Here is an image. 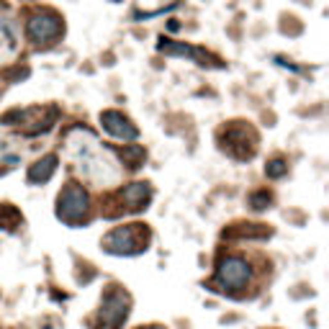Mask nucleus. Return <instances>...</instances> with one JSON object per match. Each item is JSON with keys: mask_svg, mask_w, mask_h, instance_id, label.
I'll list each match as a JSON object with an SVG mask.
<instances>
[{"mask_svg": "<svg viewBox=\"0 0 329 329\" xmlns=\"http://www.w3.org/2000/svg\"><path fill=\"white\" fill-rule=\"evenodd\" d=\"M67 147L70 152L75 154L77 164H80V170L82 175H85L88 180H93L95 185H111L118 180V168H116V162H111V157L101 149L98 139L85 131V129H75L70 137H67Z\"/></svg>", "mask_w": 329, "mask_h": 329, "instance_id": "f257e3e1", "label": "nucleus"}, {"mask_svg": "<svg viewBox=\"0 0 329 329\" xmlns=\"http://www.w3.org/2000/svg\"><path fill=\"white\" fill-rule=\"evenodd\" d=\"M59 219L67 224L80 221L82 216L88 214V193L82 190L80 185H67L59 195V209H57Z\"/></svg>", "mask_w": 329, "mask_h": 329, "instance_id": "f03ea898", "label": "nucleus"}, {"mask_svg": "<svg viewBox=\"0 0 329 329\" xmlns=\"http://www.w3.org/2000/svg\"><path fill=\"white\" fill-rule=\"evenodd\" d=\"M137 234H139V224H134V226H118V229H113L106 237L103 247H106L108 252H113V255H134V252H142V242L137 239Z\"/></svg>", "mask_w": 329, "mask_h": 329, "instance_id": "7ed1b4c3", "label": "nucleus"}, {"mask_svg": "<svg viewBox=\"0 0 329 329\" xmlns=\"http://www.w3.org/2000/svg\"><path fill=\"white\" fill-rule=\"evenodd\" d=\"M247 280H250V268H247V262L242 257H226L219 268V283L224 288H229V291H239V288L247 285Z\"/></svg>", "mask_w": 329, "mask_h": 329, "instance_id": "20e7f679", "label": "nucleus"}, {"mask_svg": "<svg viewBox=\"0 0 329 329\" xmlns=\"http://www.w3.org/2000/svg\"><path fill=\"white\" fill-rule=\"evenodd\" d=\"M101 123H103V129L111 137H116V139H137L139 137L137 126H131V121L123 116V113H118V111L101 113Z\"/></svg>", "mask_w": 329, "mask_h": 329, "instance_id": "39448f33", "label": "nucleus"}, {"mask_svg": "<svg viewBox=\"0 0 329 329\" xmlns=\"http://www.w3.org/2000/svg\"><path fill=\"white\" fill-rule=\"evenodd\" d=\"M62 34V23L57 16H34L28 21V39L31 41H49Z\"/></svg>", "mask_w": 329, "mask_h": 329, "instance_id": "423d86ee", "label": "nucleus"}, {"mask_svg": "<svg viewBox=\"0 0 329 329\" xmlns=\"http://www.w3.org/2000/svg\"><path fill=\"white\" fill-rule=\"evenodd\" d=\"M129 314V299L121 291H113L103 299V321H108L111 326H118Z\"/></svg>", "mask_w": 329, "mask_h": 329, "instance_id": "0eeeda50", "label": "nucleus"}, {"mask_svg": "<svg viewBox=\"0 0 329 329\" xmlns=\"http://www.w3.org/2000/svg\"><path fill=\"white\" fill-rule=\"evenodd\" d=\"M149 195H152V190H149L147 183H134V185H129V188H123V193H121V198L126 201V206H129L131 211L144 209V203L149 201Z\"/></svg>", "mask_w": 329, "mask_h": 329, "instance_id": "6e6552de", "label": "nucleus"}, {"mask_svg": "<svg viewBox=\"0 0 329 329\" xmlns=\"http://www.w3.org/2000/svg\"><path fill=\"white\" fill-rule=\"evenodd\" d=\"M57 170V157L49 154L44 159H39L36 164H31V170H28V183H47Z\"/></svg>", "mask_w": 329, "mask_h": 329, "instance_id": "1a4fd4ad", "label": "nucleus"}, {"mask_svg": "<svg viewBox=\"0 0 329 329\" xmlns=\"http://www.w3.org/2000/svg\"><path fill=\"white\" fill-rule=\"evenodd\" d=\"M144 157H147V152H144V147H139V144H129V147L121 149V159L126 162L131 170L139 168V164L144 162Z\"/></svg>", "mask_w": 329, "mask_h": 329, "instance_id": "9d476101", "label": "nucleus"}, {"mask_svg": "<svg viewBox=\"0 0 329 329\" xmlns=\"http://www.w3.org/2000/svg\"><path fill=\"white\" fill-rule=\"evenodd\" d=\"M157 49H159V52H164V54H183V57H201V52H198V49H193V47H188V44H159Z\"/></svg>", "mask_w": 329, "mask_h": 329, "instance_id": "9b49d317", "label": "nucleus"}, {"mask_svg": "<svg viewBox=\"0 0 329 329\" xmlns=\"http://www.w3.org/2000/svg\"><path fill=\"white\" fill-rule=\"evenodd\" d=\"M285 170H288V164H285L283 159H273L268 168H265L268 178H280V175H285Z\"/></svg>", "mask_w": 329, "mask_h": 329, "instance_id": "f8f14e48", "label": "nucleus"}, {"mask_svg": "<svg viewBox=\"0 0 329 329\" xmlns=\"http://www.w3.org/2000/svg\"><path fill=\"white\" fill-rule=\"evenodd\" d=\"M250 203H252V209H265V206L270 203V195H268V190H260V193H255L252 198H250Z\"/></svg>", "mask_w": 329, "mask_h": 329, "instance_id": "ddd939ff", "label": "nucleus"}]
</instances>
